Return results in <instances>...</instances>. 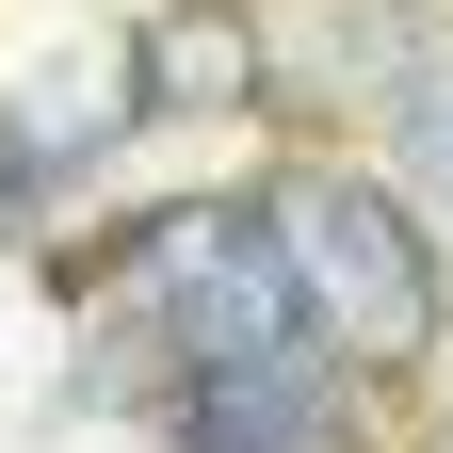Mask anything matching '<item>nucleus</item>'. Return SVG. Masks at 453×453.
<instances>
[{"label":"nucleus","mask_w":453,"mask_h":453,"mask_svg":"<svg viewBox=\"0 0 453 453\" xmlns=\"http://www.w3.org/2000/svg\"><path fill=\"white\" fill-rule=\"evenodd\" d=\"M113 308H146L179 340L195 372H259V357H308V292H292V243H275V211H146L130 259L97 275Z\"/></svg>","instance_id":"1"},{"label":"nucleus","mask_w":453,"mask_h":453,"mask_svg":"<svg viewBox=\"0 0 453 453\" xmlns=\"http://www.w3.org/2000/svg\"><path fill=\"white\" fill-rule=\"evenodd\" d=\"M421 162H437V179H453V81L421 97Z\"/></svg>","instance_id":"6"},{"label":"nucleus","mask_w":453,"mask_h":453,"mask_svg":"<svg viewBox=\"0 0 453 453\" xmlns=\"http://www.w3.org/2000/svg\"><path fill=\"white\" fill-rule=\"evenodd\" d=\"M275 243H292V292H308V324H324V357L340 372H405V357H437V259H421V226L388 211L372 179H340V162H308L292 195H275Z\"/></svg>","instance_id":"2"},{"label":"nucleus","mask_w":453,"mask_h":453,"mask_svg":"<svg viewBox=\"0 0 453 453\" xmlns=\"http://www.w3.org/2000/svg\"><path fill=\"white\" fill-rule=\"evenodd\" d=\"M146 113V81H130V49H97V65H49L17 113H0V195H33V179H65L81 146H113Z\"/></svg>","instance_id":"5"},{"label":"nucleus","mask_w":453,"mask_h":453,"mask_svg":"<svg viewBox=\"0 0 453 453\" xmlns=\"http://www.w3.org/2000/svg\"><path fill=\"white\" fill-rule=\"evenodd\" d=\"M130 81H146V113H259V17L243 0H162L130 33Z\"/></svg>","instance_id":"4"},{"label":"nucleus","mask_w":453,"mask_h":453,"mask_svg":"<svg viewBox=\"0 0 453 453\" xmlns=\"http://www.w3.org/2000/svg\"><path fill=\"white\" fill-rule=\"evenodd\" d=\"M437 453H453V421H437Z\"/></svg>","instance_id":"7"},{"label":"nucleus","mask_w":453,"mask_h":453,"mask_svg":"<svg viewBox=\"0 0 453 453\" xmlns=\"http://www.w3.org/2000/svg\"><path fill=\"white\" fill-rule=\"evenodd\" d=\"M179 437L195 453H372L357 437V372H340L324 340L308 357H259V372H195L179 388Z\"/></svg>","instance_id":"3"}]
</instances>
